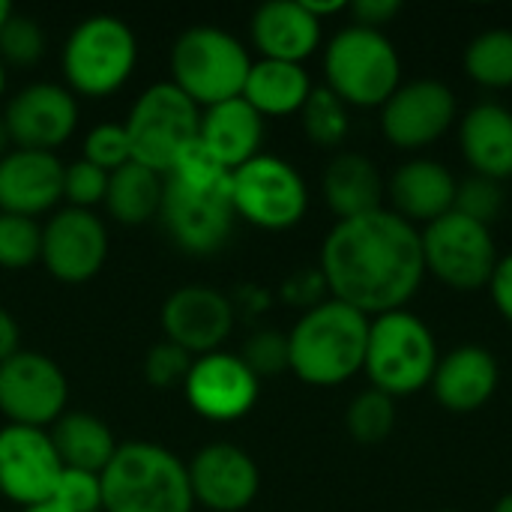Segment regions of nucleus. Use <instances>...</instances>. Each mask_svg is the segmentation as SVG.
Segmentation results:
<instances>
[{
  "label": "nucleus",
  "mask_w": 512,
  "mask_h": 512,
  "mask_svg": "<svg viewBox=\"0 0 512 512\" xmlns=\"http://www.w3.org/2000/svg\"><path fill=\"white\" fill-rule=\"evenodd\" d=\"M198 144L228 171L261 156L264 144V117L243 99H228L213 108H204Z\"/></svg>",
  "instance_id": "5701e85b"
},
{
  "label": "nucleus",
  "mask_w": 512,
  "mask_h": 512,
  "mask_svg": "<svg viewBox=\"0 0 512 512\" xmlns=\"http://www.w3.org/2000/svg\"><path fill=\"white\" fill-rule=\"evenodd\" d=\"M249 69L252 57L246 45L222 27H189L171 48V84L198 108H213L243 96Z\"/></svg>",
  "instance_id": "39448f33"
},
{
  "label": "nucleus",
  "mask_w": 512,
  "mask_h": 512,
  "mask_svg": "<svg viewBox=\"0 0 512 512\" xmlns=\"http://www.w3.org/2000/svg\"><path fill=\"white\" fill-rule=\"evenodd\" d=\"M123 126L129 135L132 162L165 177L198 141L201 111L171 81H159L135 99Z\"/></svg>",
  "instance_id": "1a4fd4ad"
},
{
  "label": "nucleus",
  "mask_w": 512,
  "mask_h": 512,
  "mask_svg": "<svg viewBox=\"0 0 512 512\" xmlns=\"http://www.w3.org/2000/svg\"><path fill=\"white\" fill-rule=\"evenodd\" d=\"M102 480V512H192L186 462L162 444H120Z\"/></svg>",
  "instance_id": "20e7f679"
},
{
  "label": "nucleus",
  "mask_w": 512,
  "mask_h": 512,
  "mask_svg": "<svg viewBox=\"0 0 512 512\" xmlns=\"http://www.w3.org/2000/svg\"><path fill=\"white\" fill-rule=\"evenodd\" d=\"M159 219L186 255H213L228 243L237 222L231 171L198 141L165 174Z\"/></svg>",
  "instance_id": "f03ea898"
},
{
  "label": "nucleus",
  "mask_w": 512,
  "mask_h": 512,
  "mask_svg": "<svg viewBox=\"0 0 512 512\" xmlns=\"http://www.w3.org/2000/svg\"><path fill=\"white\" fill-rule=\"evenodd\" d=\"M3 90H6V69H3V60H0V96H3Z\"/></svg>",
  "instance_id": "8fccbe9b"
},
{
  "label": "nucleus",
  "mask_w": 512,
  "mask_h": 512,
  "mask_svg": "<svg viewBox=\"0 0 512 512\" xmlns=\"http://www.w3.org/2000/svg\"><path fill=\"white\" fill-rule=\"evenodd\" d=\"M327 207L339 219H354L372 210H381L384 201V180L378 165L363 153H339L321 180Z\"/></svg>",
  "instance_id": "a878e982"
},
{
  "label": "nucleus",
  "mask_w": 512,
  "mask_h": 512,
  "mask_svg": "<svg viewBox=\"0 0 512 512\" xmlns=\"http://www.w3.org/2000/svg\"><path fill=\"white\" fill-rule=\"evenodd\" d=\"M243 363L258 375H279L288 369V333L279 330H258L246 345H243Z\"/></svg>",
  "instance_id": "58836bf2"
},
{
  "label": "nucleus",
  "mask_w": 512,
  "mask_h": 512,
  "mask_svg": "<svg viewBox=\"0 0 512 512\" xmlns=\"http://www.w3.org/2000/svg\"><path fill=\"white\" fill-rule=\"evenodd\" d=\"M231 198L237 219L264 231H288L309 210V189L303 174L270 153L231 171Z\"/></svg>",
  "instance_id": "9d476101"
},
{
  "label": "nucleus",
  "mask_w": 512,
  "mask_h": 512,
  "mask_svg": "<svg viewBox=\"0 0 512 512\" xmlns=\"http://www.w3.org/2000/svg\"><path fill=\"white\" fill-rule=\"evenodd\" d=\"M459 144L474 174L489 180L512 177V111L498 102L474 105L459 123Z\"/></svg>",
  "instance_id": "393cba45"
},
{
  "label": "nucleus",
  "mask_w": 512,
  "mask_h": 512,
  "mask_svg": "<svg viewBox=\"0 0 512 512\" xmlns=\"http://www.w3.org/2000/svg\"><path fill=\"white\" fill-rule=\"evenodd\" d=\"M312 93L309 72L303 63H282V60H258L249 69L243 99L261 114V117H288L300 114Z\"/></svg>",
  "instance_id": "bb28decb"
},
{
  "label": "nucleus",
  "mask_w": 512,
  "mask_h": 512,
  "mask_svg": "<svg viewBox=\"0 0 512 512\" xmlns=\"http://www.w3.org/2000/svg\"><path fill=\"white\" fill-rule=\"evenodd\" d=\"M300 120H303V132L312 144L318 147H336L345 141L351 120H348V105L324 84V87H312L306 105L300 108Z\"/></svg>",
  "instance_id": "7c9ffc66"
},
{
  "label": "nucleus",
  "mask_w": 512,
  "mask_h": 512,
  "mask_svg": "<svg viewBox=\"0 0 512 512\" xmlns=\"http://www.w3.org/2000/svg\"><path fill=\"white\" fill-rule=\"evenodd\" d=\"M195 357L189 351H183L174 342H159L150 348L147 360H144V378L150 387L156 390H171V387H183L189 369H192Z\"/></svg>",
  "instance_id": "4c0bfd02"
},
{
  "label": "nucleus",
  "mask_w": 512,
  "mask_h": 512,
  "mask_svg": "<svg viewBox=\"0 0 512 512\" xmlns=\"http://www.w3.org/2000/svg\"><path fill=\"white\" fill-rule=\"evenodd\" d=\"M444 512H456V510H444Z\"/></svg>",
  "instance_id": "3c124183"
},
{
  "label": "nucleus",
  "mask_w": 512,
  "mask_h": 512,
  "mask_svg": "<svg viewBox=\"0 0 512 512\" xmlns=\"http://www.w3.org/2000/svg\"><path fill=\"white\" fill-rule=\"evenodd\" d=\"M18 342H21V330H18L15 318L0 306V363H6L9 357H15L21 351Z\"/></svg>",
  "instance_id": "37998d69"
},
{
  "label": "nucleus",
  "mask_w": 512,
  "mask_h": 512,
  "mask_svg": "<svg viewBox=\"0 0 512 512\" xmlns=\"http://www.w3.org/2000/svg\"><path fill=\"white\" fill-rule=\"evenodd\" d=\"M162 189H165L162 174H156L138 162H126L123 168L108 174L105 210L120 225H144L159 216Z\"/></svg>",
  "instance_id": "c85d7f7f"
},
{
  "label": "nucleus",
  "mask_w": 512,
  "mask_h": 512,
  "mask_svg": "<svg viewBox=\"0 0 512 512\" xmlns=\"http://www.w3.org/2000/svg\"><path fill=\"white\" fill-rule=\"evenodd\" d=\"M189 486L195 504L210 512H240L246 510L261 489V471L255 459L228 441L207 444L192 456Z\"/></svg>",
  "instance_id": "6ab92c4d"
},
{
  "label": "nucleus",
  "mask_w": 512,
  "mask_h": 512,
  "mask_svg": "<svg viewBox=\"0 0 512 512\" xmlns=\"http://www.w3.org/2000/svg\"><path fill=\"white\" fill-rule=\"evenodd\" d=\"M387 192L393 201V213H399L411 225H429L453 210L456 177L435 159H411L393 174Z\"/></svg>",
  "instance_id": "b1692460"
},
{
  "label": "nucleus",
  "mask_w": 512,
  "mask_h": 512,
  "mask_svg": "<svg viewBox=\"0 0 512 512\" xmlns=\"http://www.w3.org/2000/svg\"><path fill=\"white\" fill-rule=\"evenodd\" d=\"M9 144H12V141H9V132H6V123H3V117H0V159H3L6 153H9Z\"/></svg>",
  "instance_id": "49530a36"
},
{
  "label": "nucleus",
  "mask_w": 512,
  "mask_h": 512,
  "mask_svg": "<svg viewBox=\"0 0 512 512\" xmlns=\"http://www.w3.org/2000/svg\"><path fill=\"white\" fill-rule=\"evenodd\" d=\"M45 54V33L36 18L12 12L0 30V60L12 66H33Z\"/></svg>",
  "instance_id": "72a5a7b5"
},
{
  "label": "nucleus",
  "mask_w": 512,
  "mask_h": 512,
  "mask_svg": "<svg viewBox=\"0 0 512 512\" xmlns=\"http://www.w3.org/2000/svg\"><path fill=\"white\" fill-rule=\"evenodd\" d=\"M54 501L72 512H102V480H99V474L63 468L57 489H54Z\"/></svg>",
  "instance_id": "ea45409f"
},
{
  "label": "nucleus",
  "mask_w": 512,
  "mask_h": 512,
  "mask_svg": "<svg viewBox=\"0 0 512 512\" xmlns=\"http://www.w3.org/2000/svg\"><path fill=\"white\" fill-rule=\"evenodd\" d=\"M48 435H51V444H54L63 468H72V471L102 474L120 447L114 441V432L99 417L84 414V411H66L51 426Z\"/></svg>",
  "instance_id": "cd10ccee"
},
{
  "label": "nucleus",
  "mask_w": 512,
  "mask_h": 512,
  "mask_svg": "<svg viewBox=\"0 0 512 512\" xmlns=\"http://www.w3.org/2000/svg\"><path fill=\"white\" fill-rule=\"evenodd\" d=\"M369 321L342 300L315 303L288 333V369L309 387L345 384L366 363Z\"/></svg>",
  "instance_id": "7ed1b4c3"
},
{
  "label": "nucleus",
  "mask_w": 512,
  "mask_h": 512,
  "mask_svg": "<svg viewBox=\"0 0 512 512\" xmlns=\"http://www.w3.org/2000/svg\"><path fill=\"white\" fill-rule=\"evenodd\" d=\"M108 258V231L93 210L66 207L42 228V264L66 285L90 282Z\"/></svg>",
  "instance_id": "f3484780"
},
{
  "label": "nucleus",
  "mask_w": 512,
  "mask_h": 512,
  "mask_svg": "<svg viewBox=\"0 0 512 512\" xmlns=\"http://www.w3.org/2000/svg\"><path fill=\"white\" fill-rule=\"evenodd\" d=\"M105 192H108V171L90 165L87 159L63 165V198L69 201V207L90 210L96 204H105Z\"/></svg>",
  "instance_id": "e433bc0d"
},
{
  "label": "nucleus",
  "mask_w": 512,
  "mask_h": 512,
  "mask_svg": "<svg viewBox=\"0 0 512 512\" xmlns=\"http://www.w3.org/2000/svg\"><path fill=\"white\" fill-rule=\"evenodd\" d=\"M90 165L102 168V171H117L126 162H132V147H129V135L123 123H99L87 132L84 138V156Z\"/></svg>",
  "instance_id": "c9c22d12"
},
{
  "label": "nucleus",
  "mask_w": 512,
  "mask_h": 512,
  "mask_svg": "<svg viewBox=\"0 0 512 512\" xmlns=\"http://www.w3.org/2000/svg\"><path fill=\"white\" fill-rule=\"evenodd\" d=\"M12 12H15V9H12V3H9V0H0V30L6 27V21L12 18Z\"/></svg>",
  "instance_id": "de8ad7c7"
},
{
  "label": "nucleus",
  "mask_w": 512,
  "mask_h": 512,
  "mask_svg": "<svg viewBox=\"0 0 512 512\" xmlns=\"http://www.w3.org/2000/svg\"><path fill=\"white\" fill-rule=\"evenodd\" d=\"M465 72L492 90L512 87V30L489 27L477 33L465 48Z\"/></svg>",
  "instance_id": "c756f323"
},
{
  "label": "nucleus",
  "mask_w": 512,
  "mask_h": 512,
  "mask_svg": "<svg viewBox=\"0 0 512 512\" xmlns=\"http://www.w3.org/2000/svg\"><path fill=\"white\" fill-rule=\"evenodd\" d=\"M249 33L264 60L303 63L321 42V21L300 0H270L255 9Z\"/></svg>",
  "instance_id": "4be33fe9"
},
{
  "label": "nucleus",
  "mask_w": 512,
  "mask_h": 512,
  "mask_svg": "<svg viewBox=\"0 0 512 512\" xmlns=\"http://www.w3.org/2000/svg\"><path fill=\"white\" fill-rule=\"evenodd\" d=\"M501 207H504V189H501L498 180L474 174V177L456 183V204H453L456 213H462V216L492 228V222L498 219Z\"/></svg>",
  "instance_id": "f704fd0d"
},
{
  "label": "nucleus",
  "mask_w": 512,
  "mask_h": 512,
  "mask_svg": "<svg viewBox=\"0 0 512 512\" xmlns=\"http://www.w3.org/2000/svg\"><path fill=\"white\" fill-rule=\"evenodd\" d=\"M21 512H72V510H66L63 504H57L54 498L51 501H42V504H33V507H24Z\"/></svg>",
  "instance_id": "a18cd8bd"
},
{
  "label": "nucleus",
  "mask_w": 512,
  "mask_h": 512,
  "mask_svg": "<svg viewBox=\"0 0 512 512\" xmlns=\"http://www.w3.org/2000/svg\"><path fill=\"white\" fill-rule=\"evenodd\" d=\"M348 9L357 18V24L381 30L387 21H393L402 12V0H354Z\"/></svg>",
  "instance_id": "a19ab883"
},
{
  "label": "nucleus",
  "mask_w": 512,
  "mask_h": 512,
  "mask_svg": "<svg viewBox=\"0 0 512 512\" xmlns=\"http://www.w3.org/2000/svg\"><path fill=\"white\" fill-rule=\"evenodd\" d=\"M321 279L363 315L405 309L426 279L417 225L384 207L339 219L321 246Z\"/></svg>",
  "instance_id": "f257e3e1"
},
{
  "label": "nucleus",
  "mask_w": 512,
  "mask_h": 512,
  "mask_svg": "<svg viewBox=\"0 0 512 512\" xmlns=\"http://www.w3.org/2000/svg\"><path fill=\"white\" fill-rule=\"evenodd\" d=\"M438 345L426 321L414 312L396 309L369 321L366 363L372 387L387 396H411L432 384L438 366Z\"/></svg>",
  "instance_id": "423d86ee"
},
{
  "label": "nucleus",
  "mask_w": 512,
  "mask_h": 512,
  "mask_svg": "<svg viewBox=\"0 0 512 512\" xmlns=\"http://www.w3.org/2000/svg\"><path fill=\"white\" fill-rule=\"evenodd\" d=\"M42 261V228L36 219L0 213V267L27 270Z\"/></svg>",
  "instance_id": "473e14b6"
},
{
  "label": "nucleus",
  "mask_w": 512,
  "mask_h": 512,
  "mask_svg": "<svg viewBox=\"0 0 512 512\" xmlns=\"http://www.w3.org/2000/svg\"><path fill=\"white\" fill-rule=\"evenodd\" d=\"M420 243H423L426 273H432L435 279H441L456 291L486 288L498 267L492 228L456 210L429 222L426 231L420 234Z\"/></svg>",
  "instance_id": "9b49d317"
},
{
  "label": "nucleus",
  "mask_w": 512,
  "mask_h": 512,
  "mask_svg": "<svg viewBox=\"0 0 512 512\" xmlns=\"http://www.w3.org/2000/svg\"><path fill=\"white\" fill-rule=\"evenodd\" d=\"M489 291L498 312L512 324V252L507 258H498V267L489 279Z\"/></svg>",
  "instance_id": "79ce46f5"
},
{
  "label": "nucleus",
  "mask_w": 512,
  "mask_h": 512,
  "mask_svg": "<svg viewBox=\"0 0 512 512\" xmlns=\"http://www.w3.org/2000/svg\"><path fill=\"white\" fill-rule=\"evenodd\" d=\"M159 324L168 342L180 345L192 357H204L219 351L231 336L234 306L210 285H183L162 303Z\"/></svg>",
  "instance_id": "a211bd4d"
},
{
  "label": "nucleus",
  "mask_w": 512,
  "mask_h": 512,
  "mask_svg": "<svg viewBox=\"0 0 512 512\" xmlns=\"http://www.w3.org/2000/svg\"><path fill=\"white\" fill-rule=\"evenodd\" d=\"M495 512H512V492H507V495L495 504Z\"/></svg>",
  "instance_id": "09e8293b"
},
{
  "label": "nucleus",
  "mask_w": 512,
  "mask_h": 512,
  "mask_svg": "<svg viewBox=\"0 0 512 512\" xmlns=\"http://www.w3.org/2000/svg\"><path fill=\"white\" fill-rule=\"evenodd\" d=\"M456 120V96L438 78H417L381 105L384 138L402 150L435 144Z\"/></svg>",
  "instance_id": "dca6fc26"
},
{
  "label": "nucleus",
  "mask_w": 512,
  "mask_h": 512,
  "mask_svg": "<svg viewBox=\"0 0 512 512\" xmlns=\"http://www.w3.org/2000/svg\"><path fill=\"white\" fill-rule=\"evenodd\" d=\"M318 21L327 18V15H336V12H345L348 9V0H300Z\"/></svg>",
  "instance_id": "c03bdc74"
},
{
  "label": "nucleus",
  "mask_w": 512,
  "mask_h": 512,
  "mask_svg": "<svg viewBox=\"0 0 512 512\" xmlns=\"http://www.w3.org/2000/svg\"><path fill=\"white\" fill-rule=\"evenodd\" d=\"M63 462L45 429L3 426L0 429V495L12 504L33 507L54 498Z\"/></svg>",
  "instance_id": "4468645a"
},
{
  "label": "nucleus",
  "mask_w": 512,
  "mask_h": 512,
  "mask_svg": "<svg viewBox=\"0 0 512 512\" xmlns=\"http://www.w3.org/2000/svg\"><path fill=\"white\" fill-rule=\"evenodd\" d=\"M324 75L345 105L375 108L399 90L402 60L384 30L351 24L327 42Z\"/></svg>",
  "instance_id": "0eeeda50"
},
{
  "label": "nucleus",
  "mask_w": 512,
  "mask_h": 512,
  "mask_svg": "<svg viewBox=\"0 0 512 512\" xmlns=\"http://www.w3.org/2000/svg\"><path fill=\"white\" fill-rule=\"evenodd\" d=\"M138 39L132 27L117 15H90L69 33L60 69L66 87L87 99H105L117 93L135 72Z\"/></svg>",
  "instance_id": "6e6552de"
},
{
  "label": "nucleus",
  "mask_w": 512,
  "mask_h": 512,
  "mask_svg": "<svg viewBox=\"0 0 512 512\" xmlns=\"http://www.w3.org/2000/svg\"><path fill=\"white\" fill-rule=\"evenodd\" d=\"M345 426L348 435L360 444H381L384 438H390L393 426H396V402L393 396L369 387L363 390L345 414Z\"/></svg>",
  "instance_id": "2f4dec72"
},
{
  "label": "nucleus",
  "mask_w": 512,
  "mask_h": 512,
  "mask_svg": "<svg viewBox=\"0 0 512 512\" xmlns=\"http://www.w3.org/2000/svg\"><path fill=\"white\" fill-rule=\"evenodd\" d=\"M69 405V381L63 369L39 354L18 351L0 363V411L12 426L45 429L54 426Z\"/></svg>",
  "instance_id": "f8f14e48"
},
{
  "label": "nucleus",
  "mask_w": 512,
  "mask_h": 512,
  "mask_svg": "<svg viewBox=\"0 0 512 512\" xmlns=\"http://www.w3.org/2000/svg\"><path fill=\"white\" fill-rule=\"evenodd\" d=\"M183 396L198 417L210 423H237L255 408L261 378L243 363L240 354L213 351L195 357L183 381Z\"/></svg>",
  "instance_id": "ddd939ff"
},
{
  "label": "nucleus",
  "mask_w": 512,
  "mask_h": 512,
  "mask_svg": "<svg viewBox=\"0 0 512 512\" xmlns=\"http://www.w3.org/2000/svg\"><path fill=\"white\" fill-rule=\"evenodd\" d=\"M3 123H6L9 141L18 150L54 153L72 138L78 126L75 93L51 81L27 84L6 102Z\"/></svg>",
  "instance_id": "2eb2a0df"
},
{
  "label": "nucleus",
  "mask_w": 512,
  "mask_h": 512,
  "mask_svg": "<svg viewBox=\"0 0 512 512\" xmlns=\"http://www.w3.org/2000/svg\"><path fill=\"white\" fill-rule=\"evenodd\" d=\"M498 381L501 369L495 354L480 345H462L438 360L429 387L447 411L471 414L495 396Z\"/></svg>",
  "instance_id": "412c9836"
},
{
  "label": "nucleus",
  "mask_w": 512,
  "mask_h": 512,
  "mask_svg": "<svg viewBox=\"0 0 512 512\" xmlns=\"http://www.w3.org/2000/svg\"><path fill=\"white\" fill-rule=\"evenodd\" d=\"M63 198V162L45 150H9L0 159V213L39 216Z\"/></svg>",
  "instance_id": "aec40b11"
}]
</instances>
